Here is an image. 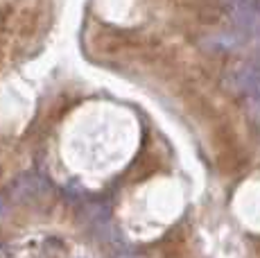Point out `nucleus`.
Segmentation results:
<instances>
[{"label": "nucleus", "instance_id": "nucleus-1", "mask_svg": "<svg viewBox=\"0 0 260 258\" xmlns=\"http://www.w3.org/2000/svg\"><path fill=\"white\" fill-rule=\"evenodd\" d=\"M50 183L43 179L37 172H25L18 175L16 179L9 186V195L14 202H21V204H34V202H41L48 195Z\"/></svg>", "mask_w": 260, "mask_h": 258}, {"label": "nucleus", "instance_id": "nucleus-2", "mask_svg": "<svg viewBox=\"0 0 260 258\" xmlns=\"http://www.w3.org/2000/svg\"><path fill=\"white\" fill-rule=\"evenodd\" d=\"M224 84H226L229 91L247 95L251 88H256L260 84V61H247V63H240V66L231 68L226 79H224Z\"/></svg>", "mask_w": 260, "mask_h": 258}, {"label": "nucleus", "instance_id": "nucleus-3", "mask_svg": "<svg viewBox=\"0 0 260 258\" xmlns=\"http://www.w3.org/2000/svg\"><path fill=\"white\" fill-rule=\"evenodd\" d=\"M202 43H204V48L211 52H236L244 41L238 32H219V34H213V37L204 39Z\"/></svg>", "mask_w": 260, "mask_h": 258}, {"label": "nucleus", "instance_id": "nucleus-4", "mask_svg": "<svg viewBox=\"0 0 260 258\" xmlns=\"http://www.w3.org/2000/svg\"><path fill=\"white\" fill-rule=\"evenodd\" d=\"M247 116L256 127H260V84L247 93Z\"/></svg>", "mask_w": 260, "mask_h": 258}, {"label": "nucleus", "instance_id": "nucleus-5", "mask_svg": "<svg viewBox=\"0 0 260 258\" xmlns=\"http://www.w3.org/2000/svg\"><path fill=\"white\" fill-rule=\"evenodd\" d=\"M7 211H9V206H7V200H5V197L0 195V217H5V215H7Z\"/></svg>", "mask_w": 260, "mask_h": 258}, {"label": "nucleus", "instance_id": "nucleus-6", "mask_svg": "<svg viewBox=\"0 0 260 258\" xmlns=\"http://www.w3.org/2000/svg\"><path fill=\"white\" fill-rule=\"evenodd\" d=\"M251 7H253V9H256V14H258V16H260V0H251Z\"/></svg>", "mask_w": 260, "mask_h": 258}, {"label": "nucleus", "instance_id": "nucleus-7", "mask_svg": "<svg viewBox=\"0 0 260 258\" xmlns=\"http://www.w3.org/2000/svg\"><path fill=\"white\" fill-rule=\"evenodd\" d=\"M118 258H136V256H132V254H122V256H118Z\"/></svg>", "mask_w": 260, "mask_h": 258}]
</instances>
